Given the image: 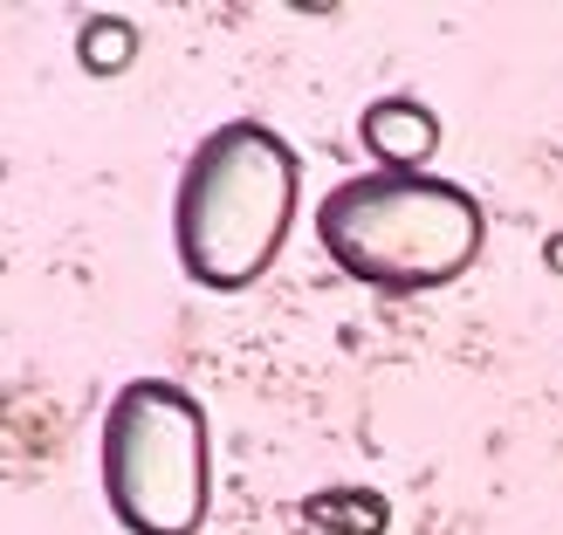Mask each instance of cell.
Here are the masks:
<instances>
[{
  "label": "cell",
  "instance_id": "5",
  "mask_svg": "<svg viewBox=\"0 0 563 535\" xmlns=\"http://www.w3.org/2000/svg\"><path fill=\"white\" fill-rule=\"evenodd\" d=\"M137 55V27L118 21V14H97L82 21V69H124Z\"/></svg>",
  "mask_w": 563,
  "mask_h": 535
},
{
  "label": "cell",
  "instance_id": "1",
  "mask_svg": "<svg viewBox=\"0 0 563 535\" xmlns=\"http://www.w3.org/2000/svg\"><path fill=\"white\" fill-rule=\"evenodd\" d=\"M302 207V158L282 131L234 118L200 137L173 192V247L200 289H255Z\"/></svg>",
  "mask_w": 563,
  "mask_h": 535
},
{
  "label": "cell",
  "instance_id": "2",
  "mask_svg": "<svg viewBox=\"0 0 563 535\" xmlns=\"http://www.w3.org/2000/svg\"><path fill=\"white\" fill-rule=\"evenodd\" d=\"M317 241L351 281L372 289H446L474 268L488 213L440 172H357L317 200Z\"/></svg>",
  "mask_w": 563,
  "mask_h": 535
},
{
  "label": "cell",
  "instance_id": "3",
  "mask_svg": "<svg viewBox=\"0 0 563 535\" xmlns=\"http://www.w3.org/2000/svg\"><path fill=\"white\" fill-rule=\"evenodd\" d=\"M97 473L124 535H200L213 501L200 399L173 378H131L103 412Z\"/></svg>",
  "mask_w": 563,
  "mask_h": 535
},
{
  "label": "cell",
  "instance_id": "4",
  "mask_svg": "<svg viewBox=\"0 0 563 535\" xmlns=\"http://www.w3.org/2000/svg\"><path fill=\"white\" fill-rule=\"evenodd\" d=\"M357 137L378 158V172H427V158L440 152V118L419 97H378L364 103Z\"/></svg>",
  "mask_w": 563,
  "mask_h": 535
}]
</instances>
